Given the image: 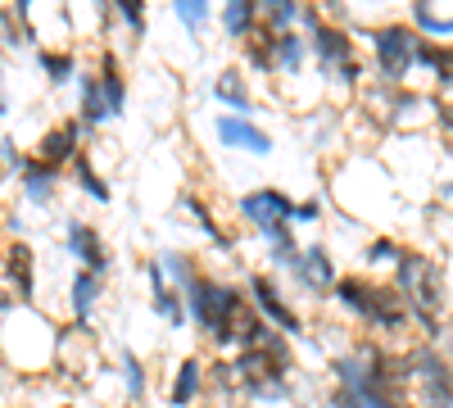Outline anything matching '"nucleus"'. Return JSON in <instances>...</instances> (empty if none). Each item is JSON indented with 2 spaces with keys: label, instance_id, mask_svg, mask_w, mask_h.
I'll use <instances>...</instances> for the list:
<instances>
[{
  "label": "nucleus",
  "instance_id": "1",
  "mask_svg": "<svg viewBox=\"0 0 453 408\" xmlns=\"http://www.w3.org/2000/svg\"><path fill=\"white\" fill-rule=\"evenodd\" d=\"M245 309L250 304L236 286H222V281H209V277H200L186 290V313H191V322H200V331L213 345H236Z\"/></svg>",
  "mask_w": 453,
  "mask_h": 408
},
{
  "label": "nucleus",
  "instance_id": "2",
  "mask_svg": "<svg viewBox=\"0 0 453 408\" xmlns=\"http://www.w3.org/2000/svg\"><path fill=\"white\" fill-rule=\"evenodd\" d=\"M335 300L345 304L349 313H358L363 322L381 327V331H403V327H408V313H412L399 290L372 286V281H363V277H340V281H335Z\"/></svg>",
  "mask_w": 453,
  "mask_h": 408
},
{
  "label": "nucleus",
  "instance_id": "3",
  "mask_svg": "<svg viewBox=\"0 0 453 408\" xmlns=\"http://www.w3.org/2000/svg\"><path fill=\"white\" fill-rule=\"evenodd\" d=\"M372 50H376V68H381V78L386 82H403L408 68L418 64V55H422V36L412 27L390 23V27L372 32Z\"/></svg>",
  "mask_w": 453,
  "mask_h": 408
},
{
  "label": "nucleus",
  "instance_id": "4",
  "mask_svg": "<svg viewBox=\"0 0 453 408\" xmlns=\"http://www.w3.org/2000/svg\"><path fill=\"white\" fill-rule=\"evenodd\" d=\"M241 213H245V222H254V227L273 241V236L290 232L295 204H290V196H281V191H273V187H263V191L241 196Z\"/></svg>",
  "mask_w": 453,
  "mask_h": 408
},
{
  "label": "nucleus",
  "instance_id": "5",
  "mask_svg": "<svg viewBox=\"0 0 453 408\" xmlns=\"http://www.w3.org/2000/svg\"><path fill=\"white\" fill-rule=\"evenodd\" d=\"M304 23H309V32H313V55L322 59V73H349L354 68V42L345 32H340L335 23H326L318 10H304Z\"/></svg>",
  "mask_w": 453,
  "mask_h": 408
},
{
  "label": "nucleus",
  "instance_id": "6",
  "mask_svg": "<svg viewBox=\"0 0 453 408\" xmlns=\"http://www.w3.org/2000/svg\"><path fill=\"white\" fill-rule=\"evenodd\" d=\"M412 377L422 381V404L426 408H453V367L440 354H431V350L412 354Z\"/></svg>",
  "mask_w": 453,
  "mask_h": 408
},
{
  "label": "nucleus",
  "instance_id": "7",
  "mask_svg": "<svg viewBox=\"0 0 453 408\" xmlns=\"http://www.w3.org/2000/svg\"><path fill=\"white\" fill-rule=\"evenodd\" d=\"M78 141H82V123L64 119V123H55L42 141H36V159L50 164V168H64V164L78 159Z\"/></svg>",
  "mask_w": 453,
  "mask_h": 408
},
{
  "label": "nucleus",
  "instance_id": "8",
  "mask_svg": "<svg viewBox=\"0 0 453 408\" xmlns=\"http://www.w3.org/2000/svg\"><path fill=\"white\" fill-rule=\"evenodd\" d=\"M218 141L222 145H232V150H250V155H273V136L268 132H258L250 119H236V114H222L213 123Z\"/></svg>",
  "mask_w": 453,
  "mask_h": 408
},
{
  "label": "nucleus",
  "instance_id": "9",
  "mask_svg": "<svg viewBox=\"0 0 453 408\" xmlns=\"http://www.w3.org/2000/svg\"><path fill=\"white\" fill-rule=\"evenodd\" d=\"M250 295H254V304L263 309V318H273L281 331H286V336H299V331H304V322H299V313L281 300V295H277V286L268 281V277H250Z\"/></svg>",
  "mask_w": 453,
  "mask_h": 408
},
{
  "label": "nucleus",
  "instance_id": "10",
  "mask_svg": "<svg viewBox=\"0 0 453 408\" xmlns=\"http://www.w3.org/2000/svg\"><path fill=\"white\" fill-rule=\"evenodd\" d=\"M145 277H150V290H155V295H150L155 313H164L173 327H186V322H191V313H186V300L173 290V281L164 277V264H159V258H150V264H145Z\"/></svg>",
  "mask_w": 453,
  "mask_h": 408
},
{
  "label": "nucleus",
  "instance_id": "11",
  "mask_svg": "<svg viewBox=\"0 0 453 408\" xmlns=\"http://www.w3.org/2000/svg\"><path fill=\"white\" fill-rule=\"evenodd\" d=\"M68 250H73V258H82V268L87 273H109V254H104V241H100V232L91 227V222H82V218H73L68 222Z\"/></svg>",
  "mask_w": 453,
  "mask_h": 408
},
{
  "label": "nucleus",
  "instance_id": "12",
  "mask_svg": "<svg viewBox=\"0 0 453 408\" xmlns=\"http://www.w3.org/2000/svg\"><path fill=\"white\" fill-rule=\"evenodd\" d=\"M32 268H36L32 250H27L23 241H14V245L5 250V264H0V273H5V281L14 286L19 300H32V295H36V277H32Z\"/></svg>",
  "mask_w": 453,
  "mask_h": 408
},
{
  "label": "nucleus",
  "instance_id": "13",
  "mask_svg": "<svg viewBox=\"0 0 453 408\" xmlns=\"http://www.w3.org/2000/svg\"><path fill=\"white\" fill-rule=\"evenodd\" d=\"M295 277L304 281L309 290H335V264H331V254H326V245H313V250H304L299 254V268H295Z\"/></svg>",
  "mask_w": 453,
  "mask_h": 408
},
{
  "label": "nucleus",
  "instance_id": "14",
  "mask_svg": "<svg viewBox=\"0 0 453 408\" xmlns=\"http://www.w3.org/2000/svg\"><path fill=\"white\" fill-rule=\"evenodd\" d=\"M258 27H263L258 5H250V0H232V5H222V32L232 36V42H250Z\"/></svg>",
  "mask_w": 453,
  "mask_h": 408
},
{
  "label": "nucleus",
  "instance_id": "15",
  "mask_svg": "<svg viewBox=\"0 0 453 408\" xmlns=\"http://www.w3.org/2000/svg\"><path fill=\"white\" fill-rule=\"evenodd\" d=\"M100 87H104L109 119H119V114H123V104H127V82H123V73H119V55H113V50L100 55Z\"/></svg>",
  "mask_w": 453,
  "mask_h": 408
},
{
  "label": "nucleus",
  "instance_id": "16",
  "mask_svg": "<svg viewBox=\"0 0 453 408\" xmlns=\"http://www.w3.org/2000/svg\"><path fill=\"white\" fill-rule=\"evenodd\" d=\"M19 177H23V196H27V200H36V204H46V200L55 196L59 168H50V164H42V159H27Z\"/></svg>",
  "mask_w": 453,
  "mask_h": 408
},
{
  "label": "nucleus",
  "instance_id": "17",
  "mask_svg": "<svg viewBox=\"0 0 453 408\" xmlns=\"http://www.w3.org/2000/svg\"><path fill=\"white\" fill-rule=\"evenodd\" d=\"M304 59H309V42L299 32H281V36H273V64H277V73H295L304 68Z\"/></svg>",
  "mask_w": 453,
  "mask_h": 408
},
{
  "label": "nucleus",
  "instance_id": "18",
  "mask_svg": "<svg viewBox=\"0 0 453 408\" xmlns=\"http://www.w3.org/2000/svg\"><path fill=\"white\" fill-rule=\"evenodd\" d=\"M78 96H82V123H104L109 119V104H104V87H100V73H78Z\"/></svg>",
  "mask_w": 453,
  "mask_h": 408
},
{
  "label": "nucleus",
  "instance_id": "19",
  "mask_svg": "<svg viewBox=\"0 0 453 408\" xmlns=\"http://www.w3.org/2000/svg\"><path fill=\"white\" fill-rule=\"evenodd\" d=\"M213 100L218 104H232L236 119L250 114V91H245V78H241L236 68H226V73H218V78H213Z\"/></svg>",
  "mask_w": 453,
  "mask_h": 408
},
{
  "label": "nucleus",
  "instance_id": "20",
  "mask_svg": "<svg viewBox=\"0 0 453 408\" xmlns=\"http://www.w3.org/2000/svg\"><path fill=\"white\" fill-rule=\"evenodd\" d=\"M100 273H73V290H68V304H73V318L78 322H87L91 318V309H96V295H100Z\"/></svg>",
  "mask_w": 453,
  "mask_h": 408
},
{
  "label": "nucleus",
  "instance_id": "21",
  "mask_svg": "<svg viewBox=\"0 0 453 408\" xmlns=\"http://www.w3.org/2000/svg\"><path fill=\"white\" fill-rule=\"evenodd\" d=\"M196 395H200V358H181V367H177V377H173V408H191L196 404Z\"/></svg>",
  "mask_w": 453,
  "mask_h": 408
},
{
  "label": "nucleus",
  "instance_id": "22",
  "mask_svg": "<svg viewBox=\"0 0 453 408\" xmlns=\"http://www.w3.org/2000/svg\"><path fill=\"white\" fill-rule=\"evenodd\" d=\"M258 19L273 36H281V32H295V23L304 19V10L290 5V0H268V5H258Z\"/></svg>",
  "mask_w": 453,
  "mask_h": 408
},
{
  "label": "nucleus",
  "instance_id": "23",
  "mask_svg": "<svg viewBox=\"0 0 453 408\" xmlns=\"http://www.w3.org/2000/svg\"><path fill=\"white\" fill-rule=\"evenodd\" d=\"M159 264H164V277H173V290H177V295H186V290L200 281L191 254H159Z\"/></svg>",
  "mask_w": 453,
  "mask_h": 408
},
{
  "label": "nucleus",
  "instance_id": "24",
  "mask_svg": "<svg viewBox=\"0 0 453 408\" xmlns=\"http://www.w3.org/2000/svg\"><path fill=\"white\" fill-rule=\"evenodd\" d=\"M36 64L46 68V78L55 82V87H64V82H78V64H73V55H59V50H36Z\"/></svg>",
  "mask_w": 453,
  "mask_h": 408
},
{
  "label": "nucleus",
  "instance_id": "25",
  "mask_svg": "<svg viewBox=\"0 0 453 408\" xmlns=\"http://www.w3.org/2000/svg\"><path fill=\"white\" fill-rule=\"evenodd\" d=\"M181 209H191V213H196V222L204 227V236H209V241H218V250H232V245H236V241H232V236H226V232L218 227V222H213V213L204 209V200H200V196H181Z\"/></svg>",
  "mask_w": 453,
  "mask_h": 408
},
{
  "label": "nucleus",
  "instance_id": "26",
  "mask_svg": "<svg viewBox=\"0 0 453 408\" xmlns=\"http://www.w3.org/2000/svg\"><path fill=\"white\" fill-rule=\"evenodd\" d=\"M73 177L82 181V191H87L91 200L109 204V187H104V177H100V173L91 168V159H87V155H78V159H73Z\"/></svg>",
  "mask_w": 453,
  "mask_h": 408
},
{
  "label": "nucleus",
  "instance_id": "27",
  "mask_svg": "<svg viewBox=\"0 0 453 408\" xmlns=\"http://www.w3.org/2000/svg\"><path fill=\"white\" fill-rule=\"evenodd\" d=\"M123 377H127V399H141L145 395V367L132 350H123Z\"/></svg>",
  "mask_w": 453,
  "mask_h": 408
},
{
  "label": "nucleus",
  "instance_id": "28",
  "mask_svg": "<svg viewBox=\"0 0 453 408\" xmlns=\"http://www.w3.org/2000/svg\"><path fill=\"white\" fill-rule=\"evenodd\" d=\"M412 23H418L422 32H431V36H453V19H440L426 5H412Z\"/></svg>",
  "mask_w": 453,
  "mask_h": 408
},
{
  "label": "nucleus",
  "instance_id": "29",
  "mask_svg": "<svg viewBox=\"0 0 453 408\" xmlns=\"http://www.w3.org/2000/svg\"><path fill=\"white\" fill-rule=\"evenodd\" d=\"M177 19H181V27H191V32H200L204 27V19H209V5L204 0H177Z\"/></svg>",
  "mask_w": 453,
  "mask_h": 408
},
{
  "label": "nucleus",
  "instance_id": "30",
  "mask_svg": "<svg viewBox=\"0 0 453 408\" xmlns=\"http://www.w3.org/2000/svg\"><path fill=\"white\" fill-rule=\"evenodd\" d=\"M113 14H119L132 32H145V10L136 5V0H119V5H113Z\"/></svg>",
  "mask_w": 453,
  "mask_h": 408
},
{
  "label": "nucleus",
  "instance_id": "31",
  "mask_svg": "<svg viewBox=\"0 0 453 408\" xmlns=\"http://www.w3.org/2000/svg\"><path fill=\"white\" fill-rule=\"evenodd\" d=\"M399 245L395 241H372V250H367V258H372V264H399Z\"/></svg>",
  "mask_w": 453,
  "mask_h": 408
},
{
  "label": "nucleus",
  "instance_id": "32",
  "mask_svg": "<svg viewBox=\"0 0 453 408\" xmlns=\"http://www.w3.org/2000/svg\"><path fill=\"white\" fill-rule=\"evenodd\" d=\"M295 218H299V222H318V218H322V204H318V200L295 204Z\"/></svg>",
  "mask_w": 453,
  "mask_h": 408
},
{
  "label": "nucleus",
  "instance_id": "33",
  "mask_svg": "<svg viewBox=\"0 0 453 408\" xmlns=\"http://www.w3.org/2000/svg\"><path fill=\"white\" fill-rule=\"evenodd\" d=\"M0 36H5L10 46H19V32H14V23H10V14H5V10H0Z\"/></svg>",
  "mask_w": 453,
  "mask_h": 408
},
{
  "label": "nucleus",
  "instance_id": "34",
  "mask_svg": "<svg viewBox=\"0 0 453 408\" xmlns=\"http://www.w3.org/2000/svg\"><path fill=\"white\" fill-rule=\"evenodd\" d=\"M0 114H5V96H0Z\"/></svg>",
  "mask_w": 453,
  "mask_h": 408
},
{
  "label": "nucleus",
  "instance_id": "35",
  "mask_svg": "<svg viewBox=\"0 0 453 408\" xmlns=\"http://www.w3.org/2000/svg\"><path fill=\"white\" fill-rule=\"evenodd\" d=\"M59 408H73V404H59Z\"/></svg>",
  "mask_w": 453,
  "mask_h": 408
}]
</instances>
